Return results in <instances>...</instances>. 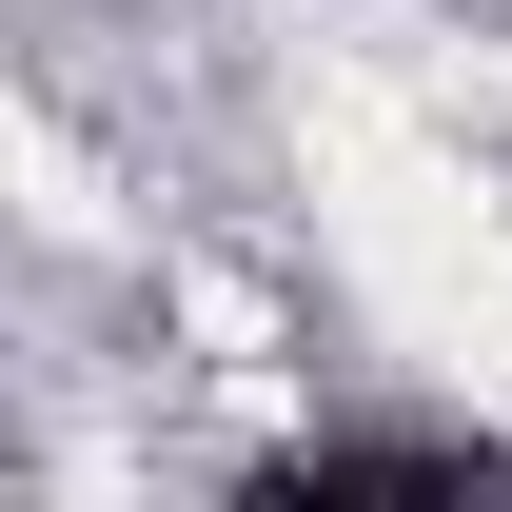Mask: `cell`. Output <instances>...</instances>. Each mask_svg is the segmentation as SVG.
<instances>
[{
  "instance_id": "obj_1",
  "label": "cell",
  "mask_w": 512,
  "mask_h": 512,
  "mask_svg": "<svg viewBox=\"0 0 512 512\" xmlns=\"http://www.w3.org/2000/svg\"><path fill=\"white\" fill-rule=\"evenodd\" d=\"M296 493H493V453L473 434H316Z\"/></svg>"
}]
</instances>
